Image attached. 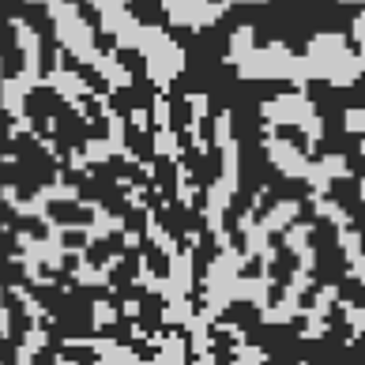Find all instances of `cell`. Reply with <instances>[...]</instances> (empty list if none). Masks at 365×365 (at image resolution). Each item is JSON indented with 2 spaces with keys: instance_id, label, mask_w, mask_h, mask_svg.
I'll list each match as a JSON object with an SVG mask.
<instances>
[{
  "instance_id": "3957f363",
  "label": "cell",
  "mask_w": 365,
  "mask_h": 365,
  "mask_svg": "<svg viewBox=\"0 0 365 365\" xmlns=\"http://www.w3.org/2000/svg\"><path fill=\"white\" fill-rule=\"evenodd\" d=\"M226 4H234V8H260V4H267V0H226Z\"/></svg>"
},
{
  "instance_id": "6da1fadb",
  "label": "cell",
  "mask_w": 365,
  "mask_h": 365,
  "mask_svg": "<svg viewBox=\"0 0 365 365\" xmlns=\"http://www.w3.org/2000/svg\"><path fill=\"white\" fill-rule=\"evenodd\" d=\"M309 72L328 79V83H354V79L361 76V53L346 42L343 31H317L313 38H309Z\"/></svg>"
},
{
  "instance_id": "7a4b0ae2",
  "label": "cell",
  "mask_w": 365,
  "mask_h": 365,
  "mask_svg": "<svg viewBox=\"0 0 365 365\" xmlns=\"http://www.w3.org/2000/svg\"><path fill=\"white\" fill-rule=\"evenodd\" d=\"M166 19L181 31H207L222 16V0H162Z\"/></svg>"
}]
</instances>
